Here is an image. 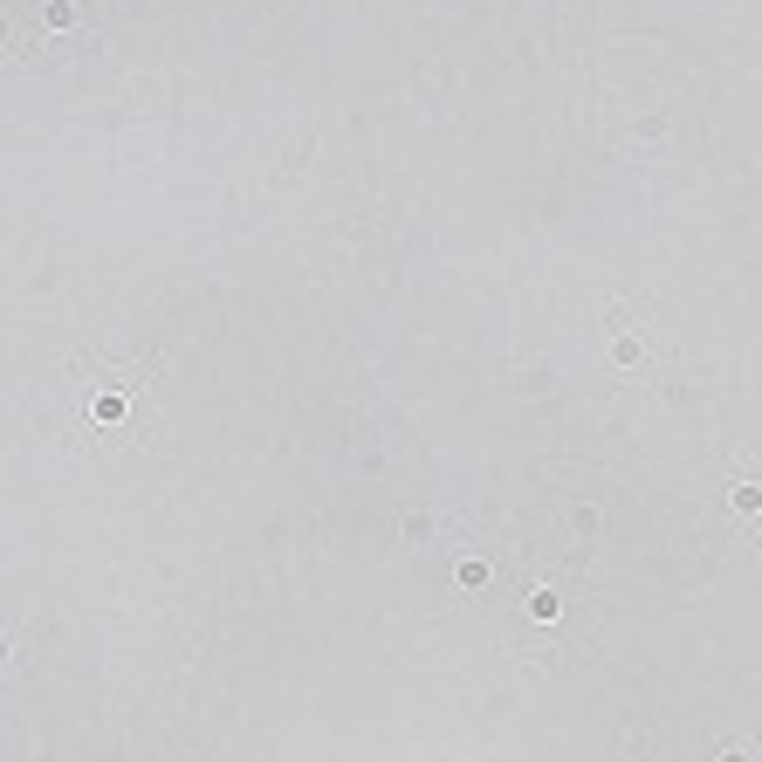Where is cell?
I'll return each instance as SVG.
<instances>
[{
	"label": "cell",
	"mask_w": 762,
	"mask_h": 762,
	"mask_svg": "<svg viewBox=\"0 0 762 762\" xmlns=\"http://www.w3.org/2000/svg\"><path fill=\"white\" fill-rule=\"evenodd\" d=\"M42 27H76V0H49L42 7Z\"/></svg>",
	"instance_id": "6da1fadb"
}]
</instances>
